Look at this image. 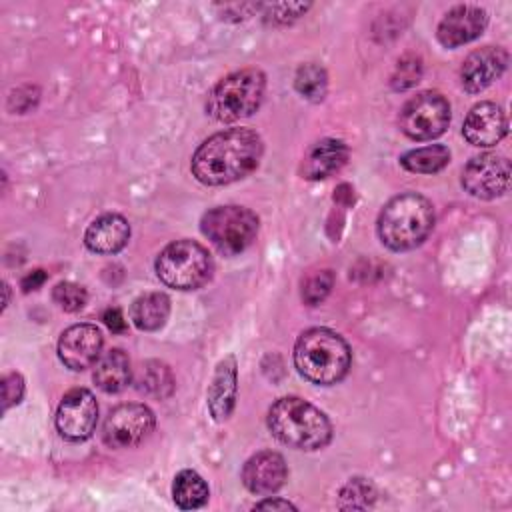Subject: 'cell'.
<instances>
[{
  "mask_svg": "<svg viewBox=\"0 0 512 512\" xmlns=\"http://www.w3.org/2000/svg\"><path fill=\"white\" fill-rule=\"evenodd\" d=\"M262 138L250 128H228L206 138L194 152L190 168L198 182L224 186L248 176L260 164Z\"/></svg>",
  "mask_w": 512,
  "mask_h": 512,
  "instance_id": "6da1fadb",
  "label": "cell"
},
{
  "mask_svg": "<svg viewBox=\"0 0 512 512\" xmlns=\"http://www.w3.org/2000/svg\"><path fill=\"white\" fill-rule=\"evenodd\" d=\"M352 350L330 328L304 330L294 346V366L308 382L318 386L338 384L350 370Z\"/></svg>",
  "mask_w": 512,
  "mask_h": 512,
  "instance_id": "7a4b0ae2",
  "label": "cell"
},
{
  "mask_svg": "<svg viewBox=\"0 0 512 512\" xmlns=\"http://www.w3.org/2000/svg\"><path fill=\"white\" fill-rule=\"evenodd\" d=\"M268 428L274 438L296 450H320L332 440L328 416L298 396L278 398L268 410Z\"/></svg>",
  "mask_w": 512,
  "mask_h": 512,
  "instance_id": "3957f363",
  "label": "cell"
},
{
  "mask_svg": "<svg viewBox=\"0 0 512 512\" xmlns=\"http://www.w3.org/2000/svg\"><path fill=\"white\" fill-rule=\"evenodd\" d=\"M434 206L416 192L394 196L378 216V236L394 252L420 246L434 228Z\"/></svg>",
  "mask_w": 512,
  "mask_h": 512,
  "instance_id": "277c9868",
  "label": "cell"
},
{
  "mask_svg": "<svg viewBox=\"0 0 512 512\" xmlns=\"http://www.w3.org/2000/svg\"><path fill=\"white\" fill-rule=\"evenodd\" d=\"M266 92V76L258 68H242L222 78L208 94L206 112L218 122H236L254 114Z\"/></svg>",
  "mask_w": 512,
  "mask_h": 512,
  "instance_id": "5b68a950",
  "label": "cell"
},
{
  "mask_svg": "<svg viewBox=\"0 0 512 512\" xmlns=\"http://www.w3.org/2000/svg\"><path fill=\"white\" fill-rule=\"evenodd\" d=\"M156 276L174 290H196L204 286L214 272L210 252L194 240L170 242L156 258Z\"/></svg>",
  "mask_w": 512,
  "mask_h": 512,
  "instance_id": "8992f818",
  "label": "cell"
},
{
  "mask_svg": "<svg viewBox=\"0 0 512 512\" xmlns=\"http://www.w3.org/2000/svg\"><path fill=\"white\" fill-rule=\"evenodd\" d=\"M258 226V216L252 210L236 204L216 206L200 220L202 234L224 256L244 252L256 240Z\"/></svg>",
  "mask_w": 512,
  "mask_h": 512,
  "instance_id": "52a82bcc",
  "label": "cell"
},
{
  "mask_svg": "<svg viewBox=\"0 0 512 512\" xmlns=\"http://www.w3.org/2000/svg\"><path fill=\"white\" fill-rule=\"evenodd\" d=\"M398 124L412 140L438 138L450 124V104L436 90L418 92L402 106Z\"/></svg>",
  "mask_w": 512,
  "mask_h": 512,
  "instance_id": "ba28073f",
  "label": "cell"
},
{
  "mask_svg": "<svg viewBox=\"0 0 512 512\" xmlns=\"http://www.w3.org/2000/svg\"><path fill=\"white\" fill-rule=\"evenodd\" d=\"M154 412L138 402L120 404L104 420L102 440L108 448H132L150 436L154 430Z\"/></svg>",
  "mask_w": 512,
  "mask_h": 512,
  "instance_id": "9c48e42d",
  "label": "cell"
},
{
  "mask_svg": "<svg viewBox=\"0 0 512 512\" xmlns=\"http://www.w3.org/2000/svg\"><path fill=\"white\" fill-rule=\"evenodd\" d=\"M510 162L506 156L486 152L474 156L462 170V186L468 194L480 200L502 196L510 186Z\"/></svg>",
  "mask_w": 512,
  "mask_h": 512,
  "instance_id": "30bf717a",
  "label": "cell"
},
{
  "mask_svg": "<svg viewBox=\"0 0 512 512\" xmlns=\"http://www.w3.org/2000/svg\"><path fill=\"white\" fill-rule=\"evenodd\" d=\"M98 422V402L86 388H74L64 394L56 410V428L62 438L82 442L92 436Z\"/></svg>",
  "mask_w": 512,
  "mask_h": 512,
  "instance_id": "8fae6325",
  "label": "cell"
},
{
  "mask_svg": "<svg viewBox=\"0 0 512 512\" xmlns=\"http://www.w3.org/2000/svg\"><path fill=\"white\" fill-rule=\"evenodd\" d=\"M102 332L94 324H74L66 328L58 340V358L74 372H82L96 364L102 352Z\"/></svg>",
  "mask_w": 512,
  "mask_h": 512,
  "instance_id": "7c38bea8",
  "label": "cell"
},
{
  "mask_svg": "<svg viewBox=\"0 0 512 512\" xmlns=\"http://www.w3.org/2000/svg\"><path fill=\"white\" fill-rule=\"evenodd\" d=\"M488 26V12L480 6L460 4L444 14L436 36L444 48H456L476 40Z\"/></svg>",
  "mask_w": 512,
  "mask_h": 512,
  "instance_id": "4fadbf2b",
  "label": "cell"
},
{
  "mask_svg": "<svg viewBox=\"0 0 512 512\" xmlns=\"http://www.w3.org/2000/svg\"><path fill=\"white\" fill-rule=\"evenodd\" d=\"M508 66V52L500 46H484L468 54L460 68L462 88L470 94L486 90Z\"/></svg>",
  "mask_w": 512,
  "mask_h": 512,
  "instance_id": "5bb4252c",
  "label": "cell"
},
{
  "mask_svg": "<svg viewBox=\"0 0 512 512\" xmlns=\"http://www.w3.org/2000/svg\"><path fill=\"white\" fill-rule=\"evenodd\" d=\"M288 478V468L278 452L262 450L246 460L242 466V484L258 496L278 492Z\"/></svg>",
  "mask_w": 512,
  "mask_h": 512,
  "instance_id": "9a60e30c",
  "label": "cell"
},
{
  "mask_svg": "<svg viewBox=\"0 0 512 512\" xmlns=\"http://www.w3.org/2000/svg\"><path fill=\"white\" fill-rule=\"evenodd\" d=\"M508 130V120L504 110L494 102H480L472 106L464 120L462 134L472 146H494L498 144Z\"/></svg>",
  "mask_w": 512,
  "mask_h": 512,
  "instance_id": "2e32d148",
  "label": "cell"
},
{
  "mask_svg": "<svg viewBox=\"0 0 512 512\" xmlns=\"http://www.w3.org/2000/svg\"><path fill=\"white\" fill-rule=\"evenodd\" d=\"M130 240V224L120 214H102L84 232V244L96 254H116Z\"/></svg>",
  "mask_w": 512,
  "mask_h": 512,
  "instance_id": "e0dca14e",
  "label": "cell"
},
{
  "mask_svg": "<svg viewBox=\"0 0 512 512\" xmlns=\"http://www.w3.org/2000/svg\"><path fill=\"white\" fill-rule=\"evenodd\" d=\"M236 384H238V370L236 358L226 356L218 362L212 382L208 386V410L216 422L226 420L236 402Z\"/></svg>",
  "mask_w": 512,
  "mask_h": 512,
  "instance_id": "ac0fdd59",
  "label": "cell"
},
{
  "mask_svg": "<svg viewBox=\"0 0 512 512\" xmlns=\"http://www.w3.org/2000/svg\"><path fill=\"white\" fill-rule=\"evenodd\" d=\"M348 160V146L336 138H322L316 142L302 162V176L308 180H322L338 172Z\"/></svg>",
  "mask_w": 512,
  "mask_h": 512,
  "instance_id": "d6986e66",
  "label": "cell"
},
{
  "mask_svg": "<svg viewBox=\"0 0 512 512\" xmlns=\"http://www.w3.org/2000/svg\"><path fill=\"white\" fill-rule=\"evenodd\" d=\"M92 378L102 392H108V394L122 392L132 380L130 358L120 348H112L100 354V358L94 364Z\"/></svg>",
  "mask_w": 512,
  "mask_h": 512,
  "instance_id": "ffe728a7",
  "label": "cell"
},
{
  "mask_svg": "<svg viewBox=\"0 0 512 512\" xmlns=\"http://www.w3.org/2000/svg\"><path fill=\"white\" fill-rule=\"evenodd\" d=\"M170 316V298L164 292H146L130 306V320L136 328L152 332L166 324Z\"/></svg>",
  "mask_w": 512,
  "mask_h": 512,
  "instance_id": "44dd1931",
  "label": "cell"
},
{
  "mask_svg": "<svg viewBox=\"0 0 512 512\" xmlns=\"http://www.w3.org/2000/svg\"><path fill=\"white\" fill-rule=\"evenodd\" d=\"M210 490L204 478L194 470H182L174 476L172 498L182 510H194L208 502Z\"/></svg>",
  "mask_w": 512,
  "mask_h": 512,
  "instance_id": "7402d4cb",
  "label": "cell"
},
{
  "mask_svg": "<svg viewBox=\"0 0 512 512\" xmlns=\"http://www.w3.org/2000/svg\"><path fill=\"white\" fill-rule=\"evenodd\" d=\"M448 162H450V150L446 146H442V144L422 146V148L406 152L400 158V164L408 172H416V174L440 172L442 168L448 166Z\"/></svg>",
  "mask_w": 512,
  "mask_h": 512,
  "instance_id": "603a6c76",
  "label": "cell"
},
{
  "mask_svg": "<svg viewBox=\"0 0 512 512\" xmlns=\"http://www.w3.org/2000/svg\"><path fill=\"white\" fill-rule=\"evenodd\" d=\"M138 382H140V390L156 398H168L174 390V376L170 368L158 360H150L142 366V374Z\"/></svg>",
  "mask_w": 512,
  "mask_h": 512,
  "instance_id": "cb8c5ba5",
  "label": "cell"
},
{
  "mask_svg": "<svg viewBox=\"0 0 512 512\" xmlns=\"http://www.w3.org/2000/svg\"><path fill=\"white\" fill-rule=\"evenodd\" d=\"M294 86L302 98H306L310 102H320L328 90L326 70L318 64H304L296 72Z\"/></svg>",
  "mask_w": 512,
  "mask_h": 512,
  "instance_id": "d4e9b609",
  "label": "cell"
},
{
  "mask_svg": "<svg viewBox=\"0 0 512 512\" xmlns=\"http://www.w3.org/2000/svg\"><path fill=\"white\" fill-rule=\"evenodd\" d=\"M376 496L374 486L366 478H350L340 490V508H366Z\"/></svg>",
  "mask_w": 512,
  "mask_h": 512,
  "instance_id": "484cf974",
  "label": "cell"
},
{
  "mask_svg": "<svg viewBox=\"0 0 512 512\" xmlns=\"http://www.w3.org/2000/svg\"><path fill=\"white\" fill-rule=\"evenodd\" d=\"M332 284H334L332 270H316V272L308 274L302 282V300L308 306L320 304L330 294Z\"/></svg>",
  "mask_w": 512,
  "mask_h": 512,
  "instance_id": "4316f807",
  "label": "cell"
},
{
  "mask_svg": "<svg viewBox=\"0 0 512 512\" xmlns=\"http://www.w3.org/2000/svg\"><path fill=\"white\" fill-rule=\"evenodd\" d=\"M52 298L54 302L64 310V312H78L84 308L88 294L84 290V286L76 284V282H58L52 290Z\"/></svg>",
  "mask_w": 512,
  "mask_h": 512,
  "instance_id": "83f0119b",
  "label": "cell"
},
{
  "mask_svg": "<svg viewBox=\"0 0 512 512\" xmlns=\"http://www.w3.org/2000/svg\"><path fill=\"white\" fill-rule=\"evenodd\" d=\"M422 76V64L420 58L416 56H404L402 60H398L396 70L392 74V88L394 90H406L410 86H414Z\"/></svg>",
  "mask_w": 512,
  "mask_h": 512,
  "instance_id": "f1b7e54d",
  "label": "cell"
},
{
  "mask_svg": "<svg viewBox=\"0 0 512 512\" xmlns=\"http://www.w3.org/2000/svg\"><path fill=\"white\" fill-rule=\"evenodd\" d=\"M264 8H266V16L272 22L288 24V22L300 18L310 8V4H268Z\"/></svg>",
  "mask_w": 512,
  "mask_h": 512,
  "instance_id": "f546056e",
  "label": "cell"
},
{
  "mask_svg": "<svg viewBox=\"0 0 512 512\" xmlns=\"http://www.w3.org/2000/svg\"><path fill=\"white\" fill-rule=\"evenodd\" d=\"M24 396V380L18 372H10L2 378V400H4V412L18 404Z\"/></svg>",
  "mask_w": 512,
  "mask_h": 512,
  "instance_id": "4dcf8cb0",
  "label": "cell"
},
{
  "mask_svg": "<svg viewBox=\"0 0 512 512\" xmlns=\"http://www.w3.org/2000/svg\"><path fill=\"white\" fill-rule=\"evenodd\" d=\"M102 320H104V324H106L112 332H116V334H120V332L126 330V320H124V314H122L120 308H108V310L104 312Z\"/></svg>",
  "mask_w": 512,
  "mask_h": 512,
  "instance_id": "1f68e13d",
  "label": "cell"
},
{
  "mask_svg": "<svg viewBox=\"0 0 512 512\" xmlns=\"http://www.w3.org/2000/svg\"><path fill=\"white\" fill-rule=\"evenodd\" d=\"M46 272L44 270H32L30 274H26L24 278H22V290L24 292H30V290H36V288H40L44 282H46Z\"/></svg>",
  "mask_w": 512,
  "mask_h": 512,
  "instance_id": "d6a6232c",
  "label": "cell"
},
{
  "mask_svg": "<svg viewBox=\"0 0 512 512\" xmlns=\"http://www.w3.org/2000/svg\"><path fill=\"white\" fill-rule=\"evenodd\" d=\"M254 510H296V506L288 500H280V498H266L262 502L254 504Z\"/></svg>",
  "mask_w": 512,
  "mask_h": 512,
  "instance_id": "836d02e7",
  "label": "cell"
}]
</instances>
